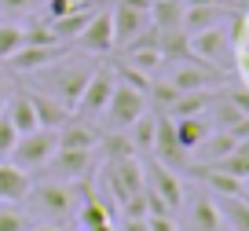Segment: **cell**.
Returning a JSON list of instances; mask_svg holds the SVG:
<instances>
[{
	"mask_svg": "<svg viewBox=\"0 0 249 231\" xmlns=\"http://www.w3.org/2000/svg\"><path fill=\"white\" fill-rule=\"evenodd\" d=\"M147 15H150V26H158V30H179V22H183V4H179V0H154Z\"/></svg>",
	"mask_w": 249,
	"mask_h": 231,
	"instance_id": "obj_25",
	"label": "cell"
},
{
	"mask_svg": "<svg viewBox=\"0 0 249 231\" xmlns=\"http://www.w3.org/2000/svg\"><path fill=\"white\" fill-rule=\"evenodd\" d=\"M246 48H249V44H246Z\"/></svg>",
	"mask_w": 249,
	"mask_h": 231,
	"instance_id": "obj_48",
	"label": "cell"
},
{
	"mask_svg": "<svg viewBox=\"0 0 249 231\" xmlns=\"http://www.w3.org/2000/svg\"><path fill=\"white\" fill-rule=\"evenodd\" d=\"M92 231H114V228H110V224H103V228H92Z\"/></svg>",
	"mask_w": 249,
	"mask_h": 231,
	"instance_id": "obj_46",
	"label": "cell"
},
{
	"mask_svg": "<svg viewBox=\"0 0 249 231\" xmlns=\"http://www.w3.org/2000/svg\"><path fill=\"white\" fill-rule=\"evenodd\" d=\"M216 206H220L224 220L231 224L234 231H249V206L242 202V194H231V198H220Z\"/></svg>",
	"mask_w": 249,
	"mask_h": 231,
	"instance_id": "obj_29",
	"label": "cell"
},
{
	"mask_svg": "<svg viewBox=\"0 0 249 231\" xmlns=\"http://www.w3.org/2000/svg\"><path fill=\"white\" fill-rule=\"evenodd\" d=\"M92 70L95 66H77V62H66V66H44V70H37L40 74V81L48 85V96H55V99L62 103V107H77V99H81V92H85V85H88V77H92Z\"/></svg>",
	"mask_w": 249,
	"mask_h": 231,
	"instance_id": "obj_1",
	"label": "cell"
},
{
	"mask_svg": "<svg viewBox=\"0 0 249 231\" xmlns=\"http://www.w3.org/2000/svg\"><path fill=\"white\" fill-rule=\"evenodd\" d=\"M198 176L209 184V191L216 194V198H231V194H242V180L231 176V173L216 169V165H205V169H195Z\"/></svg>",
	"mask_w": 249,
	"mask_h": 231,
	"instance_id": "obj_24",
	"label": "cell"
},
{
	"mask_svg": "<svg viewBox=\"0 0 249 231\" xmlns=\"http://www.w3.org/2000/svg\"><path fill=\"white\" fill-rule=\"evenodd\" d=\"M147 92H150V99H154L158 114H169V107L179 99V96H183V92H179V88L169 81V77H165V81H150V88H147Z\"/></svg>",
	"mask_w": 249,
	"mask_h": 231,
	"instance_id": "obj_30",
	"label": "cell"
},
{
	"mask_svg": "<svg viewBox=\"0 0 249 231\" xmlns=\"http://www.w3.org/2000/svg\"><path fill=\"white\" fill-rule=\"evenodd\" d=\"M110 26H114V44H128L136 33H143L150 26V15L128 8V4H117V8L110 11Z\"/></svg>",
	"mask_w": 249,
	"mask_h": 231,
	"instance_id": "obj_16",
	"label": "cell"
},
{
	"mask_svg": "<svg viewBox=\"0 0 249 231\" xmlns=\"http://www.w3.org/2000/svg\"><path fill=\"white\" fill-rule=\"evenodd\" d=\"M187 44H191V55H195V59H205V62H213V66H220L231 40H227L224 26H209V30L187 33Z\"/></svg>",
	"mask_w": 249,
	"mask_h": 231,
	"instance_id": "obj_12",
	"label": "cell"
},
{
	"mask_svg": "<svg viewBox=\"0 0 249 231\" xmlns=\"http://www.w3.org/2000/svg\"><path fill=\"white\" fill-rule=\"evenodd\" d=\"M121 231H147V216H124Z\"/></svg>",
	"mask_w": 249,
	"mask_h": 231,
	"instance_id": "obj_38",
	"label": "cell"
},
{
	"mask_svg": "<svg viewBox=\"0 0 249 231\" xmlns=\"http://www.w3.org/2000/svg\"><path fill=\"white\" fill-rule=\"evenodd\" d=\"M224 19H227L224 4H187L179 30L183 33H198V30H209V26H224Z\"/></svg>",
	"mask_w": 249,
	"mask_h": 231,
	"instance_id": "obj_18",
	"label": "cell"
},
{
	"mask_svg": "<svg viewBox=\"0 0 249 231\" xmlns=\"http://www.w3.org/2000/svg\"><path fill=\"white\" fill-rule=\"evenodd\" d=\"M26 198H33V206H37L40 213L59 220V216H66L73 209V187L62 184V180H44V184H33Z\"/></svg>",
	"mask_w": 249,
	"mask_h": 231,
	"instance_id": "obj_10",
	"label": "cell"
},
{
	"mask_svg": "<svg viewBox=\"0 0 249 231\" xmlns=\"http://www.w3.org/2000/svg\"><path fill=\"white\" fill-rule=\"evenodd\" d=\"M15 139H18V132H15V125H11V117L0 114V162H8V154H11V147H15Z\"/></svg>",
	"mask_w": 249,
	"mask_h": 231,
	"instance_id": "obj_34",
	"label": "cell"
},
{
	"mask_svg": "<svg viewBox=\"0 0 249 231\" xmlns=\"http://www.w3.org/2000/svg\"><path fill=\"white\" fill-rule=\"evenodd\" d=\"M242 187H246V191H249V180H246V184H242Z\"/></svg>",
	"mask_w": 249,
	"mask_h": 231,
	"instance_id": "obj_47",
	"label": "cell"
},
{
	"mask_svg": "<svg viewBox=\"0 0 249 231\" xmlns=\"http://www.w3.org/2000/svg\"><path fill=\"white\" fill-rule=\"evenodd\" d=\"M150 154H154L161 165H169V169H191V158H187V151L179 147L169 114H158V129H154V147H150Z\"/></svg>",
	"mask_w": 249,
	"mask_h": 231,
	"instance_id": "obj_9",
	"label": "cell"
},
{
	"mask_svg": "<svg viewBox=\"0 0 249 231\" xmlns=\"http://www.w3.org/2000/svg\"><path fill=\"white\" fill-rule=\"evenodd\" d=\"M66 55H70L66 40H62V44H22L11 59H4V66H8L11 74H37V70L52 66V62L66 59Z\"/></svg>",
	"mask_w": 249,
	"mask_h": 231,
	"instance_id": "obj_7",
	"label": "cell"
},
{
	"mask_svg": "<svg viewBox=\"0 0 249 231\" xmlns=\"http://www.w3.org/2000/svg\"><path fill=\"white\" fill-rule=\"evenodd\" d=\"M234 143H238V139H234L231 132H224V129H213L209 136H205L202 143L195 147V158H191V169H202V165H216L220 158H227V154L234 151Z\"/></svg>",
	"mask_w": 249,
	"mask_h": 231,
	"instance_id": "obj_15",
	"label": "cell"
},
{
	"mask_svg": "<svg viewBox=\"0 0 249 231\" xmlns=\"http://www.w3.org/2000/svg\"><path fill=\"white\" fill-rule=\"evenodd\" d=\"M4 114L11 117V125H15L18 136H26V132L40 129V125H37V114H33V103H30V92L8 96V107H4Z\"/></svg>",
	"mask_w": 249,
	"mask_h": 231,
	"instance_id": "obj_21",
	"label": "cell"
},
{
	"mask_svg": "<svg viewBox=\"0 0 249 231\" xmlns=\"http://www.w3.org/2000/svg\"><path fill=\"white\" fill-rule=\"evenodd\" d=\"M4 107H8V85L0 81V114H4Z\"/></svg>",
	"mask_w": 249,
	"mask_h": 231,
	"instance_id": "obj_41",
	"label": "cell"
},
{
	"mask_svg": "<svg viewBox=\"0 0 249 231\" xmlns=\"http://www.w3.org/2000/svg\"><path fill=\"white\" fill-rule=\"evenodd\" d=\"M37 0H0V11H26V8H33Z\"/></svg>",
	"mask_w": 249,
	"mask_h": 231,
	"instance_id": "obj_37",
	"label": "cell"
},
{
	"mask_svg": "<svg viewBox=\"0 0 249 231\" xmlns=\"http://www.w3.org/2000/svg\"><path fill=\"white\" fill-rule=\"evenodd\" d=\"M147 231H179V228H176V220L165 213V216H147Z\"/></svg>",
	"mask_w": 249,
	"mask_h": 231,
	"instance_id": "obj_36",
	"label": "cell"
},
{
	"mask_svg": "<svg viewBox=\"0 0 249 231\" xmlns=\"http://www.w3.org/2000/svg\"><path fill=\"white\" fill-rule=\"evenodd\" d=\"M30 187H33V180H30L26 169H18L11 162H0V202L15 206V202H22L30 194Z\"/></svg>",
	"mask_w": 249,
	"mask_h": 231,
	"instance_id": "obj_20",
	"label": "cell"
},
{
	"mask_svg": "<svg viewBox=\"0 0 249 231\" xmlns=\"http://www.w3.org/2000/svg\"><path fill=\"white\" fill-rule=\"evenodd\" d=\"M117 4H128V8H136V11H150L154 0H117Z\"/></svg>",
	"mask_w": 249,
	"mask_h": 231,
	"instance_id": "obj_40",
	"label": "cell"
},
{
	"mask_svg": "<svg viewBox=\"0 0 249 231\" xmlns=\"http://www.w3.org/2000/svg\"><path fill=\"white\" fill-rule=\"evenodd\" d=\"M187 224H191V231H224V213H220L216 198L195 194V202L187 209Z\"/></svg>",
	"mask_w": 249,
	"mask_h": 231,
	"instance_id": "obj_17",
	"label": "cell"
},
{
	"mask_svg": "<svg viewBox=\"0 0 249 231\" xmlns=\"http://www.w3.org/2000/svg\"><path fill=\"white\" fill-rule=\"evenodd\" d=\"M66 11H73V4H70V0H44V15H48V22L62 19Z\"/></svg>",
	"mask_w": 249,
	"mask_h": 231,
	"instance_id": "obj_35",
	"label": "cell"
},
{
	"mask_svg": "<svg viewBox=\"0 0 249 231\" xmlns=\"http://www.w3.org/2000/svg\"><path fill=\"white\" fill-rule=\"evenodd\" d=\"M88 165H92V151H62L59 147V151L48 158L44 169H52V176L66 184V180H85Z\"/></svg>",
	"mask_w": 249,
	"mask_h": 231,
	"instance_id": "obj_14",
	"label": "cell"
},
{
	"mask_svg": "<svg viewBox=\"0 0 249 231\" xmlns=\"http://www.w3.org/2000/svg\"><path fill=\"white\" fill-rule=\"evenodd\" d=\"M99 147H103V158H107V162H121V158H132V154H140L128 132H103Z\"/></svg>",
	"mask_w": 249,
	"mask_h": 231,
	"instance_id": "obj_27",
	"label": "cell"
},
{
	"mask_svg": "<svg viewBox=\"0 0 249 231\" xmlns=\"http://www.w3.org/2000/svg\"><path fill=\"white\" fill-rule=\"evenodd\" d=\"M143 173H147V187L154 194H161L165 198V206L176 213V209H183V198H187V191H183V180L176 176V169H169V165H161L158 158H150V162H143Z\"/></svg>",
	"mask_w": 249,
	"mask_h": 231,
	"instance_id": "obj_8",
	"label": "cell"
},
{
	"mask_svg": "<svg viewBox=\"0 0 249 231\" xmlns=\"http://www.w3.org/2000/svg\"><path fill=\"white\" fill-rule=\"evenodd\" d=\"M99 11V4H81V8H73V11H66L62 19H55L52 22V30H55V37L59 40H73L81 30H85L88 22H92V15Z\"/></svg>",
	"mask_w": 249,
	"mask_h": 231,
	"instance_id": "obj_23",
	"label": "cell"
},
{
	"mask_svg": "<svg viewBox=\"0 0 249 231\" xmlns=\"http://www.w3.org/2000/svg\"><path fill=\"white\" fill-rule=\"evenodd\" d=\"M169 81L179 88V92H209V88H216L220 81H224V70L213 66V62H205V59L187 55V59L172 62Z\"/></svg>",
	"mask_w": 249,
	"mask_h": 231,
	"instance_id": "obj_5",
	"label": "cell"
},
{
	"mask_svg": "<svg viewBox=\"0 0 249 231\" xmlns=\"http://www.w3.org/2000/svg\"><path fill=\"white\" fill-rule=\"evenodd\" d=\"M238 74H242V81L249 85V48H242V55H238Z\"/></svg>",
	"mask_w": 249,
	"mask_h": 231,
	"instance_id": "obj_39",
	"label": "cell"
},
{
	"mask_svg": "<svg viewBox=\"0 0 249 231\" xmlns=\"http://www.w3.org/2000/svg\"><path fill=\"white\" fill-rule=\"evenodd\" d=\"M117 77H114V66H95L92 77H88L85 92H81L77 107H73V117H85V121H99L103 110L110 103V92H114Z\"/></svg>",
	"mask_w": 249,
	"mask_h": 231,
	"instance_id": "obj_4",
	"label": "cell"
},
{
	"mask_svg": "<svg viewBox=\"0 0 249 231\" xmlns=\"http://www.w3.org/2000/svg\"><path fill=\"white\" fill-rule=\"evenodd\" d=\"M147 110V92H136L132 85L117 81L114 92H110V103L103 110V121L110 125V132H128V125Z\"/></svg>",
	"mask_w": 249,
	"mask_h": 231,
	"instance_id": "obj_3",
	"label": "cell"
},
{
	"mask_svg": "<svg viewBox=\"0 0 249 231\" xmlns=\"http://www.w3.org/2000/svg\"><path fill=\"white\" fill-rule=\"evenodd\" d=\"M22 37H26V44H62L59 37H55V30H52V22H30V26H22Z\"/></svg>",
	"mask_w": 249,
	"mask_h": 231,
	"instance_id": "obj_32",
	"label": "cell"
},
{
	"mask_svg": "<svg viewBox=\"0 0 249 231\" xmlns=\"http://www.w3.org/2000/svg\"><path fill=\"white\" fill-rule=\"evenodd\" d=\"M22 44H26V37H22V26L0 22V62H4V59H11V55H15Z\"/></svg>",
	"mask_w": 249,
	"mask_h": 231,
	"instance_id": "obj_31",
	"label": "cell"
},
{
	"mask_svg": "<svg viewBox=\"0 0 249 231\" xmlns=\"http://www.w3.org/2000/svg\"><path fill=\"white\" fill-rule=\"evenodd\" d=\"M26 228H30L26 213H18V209H11V202H4L0 206V231H26Z\"/></svg>",
	"mask_w": 249,
	"mask_h": 231,
	"instance_id": "obj_33",
	"label": "cell"
},
{
	"mask_svg": "<svg viewBox=\"0 0 249 231\" xmlns=\"http://www.w3.org/2000/svg\"><path fill=\"white\" fill-rule=\"evenodd\" d=\"M172 129H176V139L183 151H195L205 136H209V117L205 114H195V117H172Z\"/></svg>",
	"mask_w": 249,
	"mask_h": 231,
	"instance_id": "obj_22",
	"label": "cell"
},
{
	"mask_svg": "<svg viewBox=\"0 0 249 231\" xmlns=\"http://www.w3.org/2000/svg\"><path fill=\"white\" fill-rule=\"evenodd\" d=\"M55 151H59V129H33V132L15 139L8 162L26 169V173H33V169H44Z\"/></svg>",
	"mask_w": 249,
	"mask_h": 231,
	"instance_id": "obj_2",
	"label": "cell"
},
{
	"mask_svg": "<svg viewBox=\"0 0 249 231\" xmlns=\"http://www.w3.org/2000/svg\"><path fill=\"white\" fill-rule=\"evenodd\" d=\"M73 44L81 48V52H88V55H107V52H114V26H110V11H95L92 15V22L85 26V30L73 37Z\"/></svg>",
	"mask_w": 249,
	"mask_h": 231,
	"instance_id": "obj_11",
	"label": "cell"
},
{
	"mask_svg": "<svg viewBox=\"0 0 249 231\" xmlns=\"http://www.w3.org/2000/svg\"><path fill=\"white\" fill-rule=\"evenodd\" d=\"M213 99H216V92H183V96L169 107V117H195V114H205Z\"/></svg>",
	"mask_w": 249,
	"mask_h": 231,
	"instance_id": "obj_26",
	"label": "cell"
},
{
	"mask_svg": "<svg viewBox=\"0 0 249 231\" xmlns=\"http://www.w3.org/2000/svg\"><path fill=\"white\" fill-rule=\"evenodd\" d=\"M154 129H158V114H150V110H143V114L128 125V136H132V143H136L140 154H150V147H154Z\"/></svg>",
	"mask_w": 249,
	"mask_h": 231,
	"instance_id": "obj_28",
	"label": "cell"
},
{
	"mask_svg": "<svg viewBox=\"0 0 249 231\" xmlns=\"http://www.w3.org/2000/svg\"><path fill=\"white\" fill-rule=\"evenodd\" d=\"M103 180H107V187H110V194H114V202L121 206L124 198H132V194L143 191V184H147L143 158H140V154H132V158H121V162H107V169H103Z\"/></svg>",
	"mask_w": 249,
	"mask_h": 231,
	"instance_id": "obj_6",
	"label": "cell"
},
{
	"mask_svg": "<svg viewBox=\"0 0 249 231\" xmlns=\"http://www.w3.org/2000/svg\"><path fill=\"white\" fill-rule=\"evenodd\" d=\"M26 231H62V228H48V224H40V228H33V224H30V228H26Z\"/></svg>",
	"mask_w": 249,
	"mask_h": 231,
	"instance_id": "obj_42",
	"label": "cell"
},
{
	"mask_svg": "<svg viewBox=\"0 0 249 231\" xmlns=\"http://www.w3.org/2000/svg\"><path fill=\"white\" fill-rule=\"evenodd\" d=\"M30 103H33V114H37V125L40 129H59V125H66L73 117L70 107H62L55 96L48 92H30Z\"/></svg>",
	"mask_w": 249,
	"mask_h": 231,
	"instance_id": "obj_19",
	"label": "cell"
},
{
	"mask_svg": "<svg viewBox=\"0 0 249 231\" xmlns=\"http://www.w3.org/2000/svg\"><path fill=\"white\" fill-rule=\"evenodd\" d=\"M73 8H81V4H99V0H70Z\"/></svg>",
	"mask_w": 249,
	"mask_h": 231,
	"instance_id": "obj_44",
	"label": "cell"
},
{
	"mask_svg": "<svg viewBox=\"0 0 249 231\" xmlns=\"http://www.w3.org/2000/svg\"><path fill=\"white\" fill-rule=\"evenodd\" d=\"M103 139V129H95L85 117H70L66 125H59V147L62 151H95Z\"/></svg>",
	"mask_w": 249,
	"mask_h": 231,
	"instance_id": "obj_13",
	"label": "cell"
},
{
	"mask_svg": "<svg viewBox=\"0 0 249 231\" xmlns=\"http://www.w3.org/2000/svg\"><path fill=\"white\" fill-rule=\"evenodd\" d=\"M242 202H246V206H249V191H246V187H242Z\"/></svg>",
	"mask_w": 249,
	"mask_h": 231,
	"instance_id": "obj_45",
	"label": "cell"
},
{
	"mask_svg": "<svg viewBox=\"0 0 249 231\" xmlns=\"http://www.w3.org/2000/svg\"><path fill=\"white\" fill-rule=\"evenodd\" d=\"M187 4H224V0H187Z\"/></svg>",
	"mask_w": 249,
	"mask_h": 231,
	"instance_id": "obj_43",
	"label": "cell"
}]
</instances>
